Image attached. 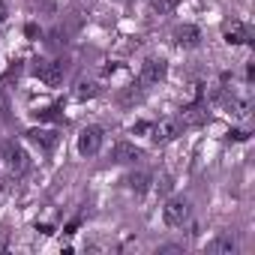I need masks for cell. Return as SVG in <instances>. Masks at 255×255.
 I'll use <instances>...</instances> for the list:
<instances>
[{"label":"cell","mask_w":255,"mask_h":255,"mask_svg":"<svg viewBox=\"0 0 255 255\" xmlns=\"http://www.w3.org/2000/svg\"><path fill=\"white\" fill-rule=\"evenodd\" d=\"M33 72H36V78H42L48 87H57V84L63 81V63H60V60H39V63L33 66Z\"/></svg>","instance_id":"7a4b0ae2"},{"label":"cell","mask_w":255,"mask_h":255,"mask_svg":"<svg viewBox=\"0 0 255 255\" xmlns=\"http://www.w3.org/2000/svg\"><path fill=\"white\" fill-rule=\"evenodd\" d=\"M204 120H207V108L204 105H186L177 123H183V126H201Z\"/></svg>","instance_id":"ba28073f"},{"label":"cell","mask_w":255,"mask_h":255,"mask_svg":"<svg viewBox=\"0 0 255 255\" xmlns=\"http://www.w3.org/2000/svg\"><path fill=\"white\" fill-rule=\"evenodd\" d=\"M3 159H6V168H9L12 174H21V171L27 168V153H24L21 144H15V141H6V144H3Z\"/></svg>","instance_id":"3957f363"},{"label":"cell","mask_w":255,"mask_h":255,"mask_svg":"<svg viewBox=\"0 0 255 255\" xmlns=\"http://www.w3.org/2000/svg\"><path fill=\"white\" fill-rule=\"evenodd\" d=\"M135 159H141V150H138L135 144L120 141V144L114 147V162H135Z\"/></svg>","instance_id":"9c48e42d"},{"label":"cell","mask_w":255,"mask_h":255,"mask_svg":"<svg viewBox=\"0 0 255 255\" xmlns=\"http://www.w3.org/2000/svg\"><path fill=\"white\" fill-rule=\"evenodd\" d=\"M36 144H42V147H54L57 144V132H51V129H30L27 132Z\"/></svg>","instance_id":"8fae6325"},{"label":"cell","mask_w":255,"mask_h":255,"mask_svg":"<svg viewBox=\"0 0 255 255\" xmlns=\"http://www.w3.org/2000/svg\"><path fill=\"white\" fill-rule=\"evenodd\" d=\"M78 99H90V96H96V84H78V93H75Z\"/></svg>","instance_id":"5bb4252c"},{"label":"cell","mask_w":255,"mask_h":255,"mask_svg":"<svg viewBox=\"0 0 255 255\" xmlns=\"http://www.w3.org/2000/svg\"><path fill=\"white\" fill-rule=\"evenodd\" d=\"M144 183H147V174H144V171H138V174L129 177V186H132V189H144Z\"/></svg>","instance_id":"9a60e30c"},{"label":"cell","mask_w":255,"mask_h":255,"mask_svg":"<svg viewBox=\"0 0 255 255\" xmlns=\"http://www.w3.org/2000/svg\"><path fill=\"white\" fill-rule=\"evenodd\" d=\"M174 6H177V0H150V9H153L156 15H168Z\"/></svg>","instance_id":"4fadbf2b"},{"label":"cell","mask_w":255,"mask_h":255,"mask_svg":"<svg viewBox=\"0 0 255 255\" xmlns=\"http://www.w3.org/2000/svg\"><path fill=\"white\" fill-rule=\"evenodd\" d=\"M225 42H228V45H240V42H246V30H243V24H231V27L225 30Z\"/></svg>","instance_id":"7c38bea8"},{"label":"cell","mask_w":255,"mask_h":255,"mask_svg":"<svg viewBox=\"0 0 255 255\" xmlns=\"http://www.w3.org/2000/svg\"><path fill=\"white\" fill-rule=\"evenodd\" d=\"M99 144H102V132L96 129V126L81 129V135H78V153H81V156H93V153L99 150Z\"/></svg>","instance_id":"5b68a950"},{"label":"cell","mask_w":255,"mask_h":255,"mask_svg":"<svg viewBox=\"0 0 255 255\" xmlns=\"http://www.w3.org/2000/svg\"><path fill=\"white\" fill-rule=\"evenodd\" d=\"M234 249H237V240H234L231 234L216 237V240H213V246H210V252H216V255H231Z\"/></svg>","instance_id":"30bf717a"},{"label":"cell","mask_w":255,"mask_h":255,"mask_svg":"<svg viewBox=\"0 0 255 255\" xmlns=\"http://www.w3.org/2000/svg\"><path fill=\"white\" fill-rule=\"evenodd\" d=\"M165 72H168L165 60H162V57H150V60H144V66H141V84H159V81L165 78Z\"/></svg>","instance_id":"277c9868"},{"label":"cell","mask_w":255,"mask_h":255,"mask_svg":"<svg viewBox=\"0 0 255 255\" xmlns=\"http://www.w3.org/2000/svg\"><path fill=\"white\" fill-rule=\"evenodd\" d=\"M231 138H234V141H246V138H249V135H246V132H243V129H234V132H231Z\"/></svg>","instance_id":"ac0fdd59"},{"label":"cell","mask_w":255,"mask_h":255,"mask_svg":"<svg viewBox=\"0 0 255 255\" xmlns=\"http://www.w3.org/2000/svg\"><path fill=\"white\" fill-rule=\"evenodd\" d=\"M12 192V180L9 177H3V180H0V204H3V198Z\"/></svg>","instance_id":"2e32d148"},{"label":"cell","mask_w":255,"mask_h":255,"mask_svg":"<svg viewBox=\"0 0 255 255\" xmlns=\"http://www.w3.org/2000/svg\"><path fill=\"white\" fill-rule=\"evenodd\" d=\"M150 138H153V144H168V141H174L177 138V132H180V123L177 120H162V123H156V126H150Z\"/></svg>","instance_id":"8992f818"},{"label":"cell","mask_w":255,"mask_h":255,"mask_svg":"<svg viewBox=\"0 0 255 255\" xmlns=\"http://www.w3.org/2000/svg\"><path fill=\"white\" fill-rule=\"evenodd\" d=\"M174 42H177L180 48H195V45L201 42V33H198V27L183 24V27H177V30H174Z\"/></svg>","instance_id":"52a82bcc"},{"label":"cell","mask_w":255,"mask_h":255,"mask_svg":"<svg viewBox=\"0 0 255 255\" xmlns=\"http://www.w3.org/2000/svg\"><path fill=\"white\" fill-rule=\"evenodd\" d=\"M0 21H3V9H0Z\"/></svg>","instance_id":"d6986e66"},{"label":"cell","mask_w":255,"mask_h":255,"mask_svg":"<svg viewBox=\"0 0 255 255\" xmlns=\"http://www.w3.org/2000/svg\"><path fill=\"white\" fill-rule=\"evenodd\" d=\"M36 117H39V120H54V117H57V108H48V111H36Z\"/></svg>","instance_id":"e0dca14e"},{"label":"cell","mask_w":255,"mask_h":255,"mask_svg":"<svg viewBox=\"0 0 255 255\" xmlns=\"http://www.w3.org/2000/svg\"><path fill=\"white\" fill-rule=\"evenodd\" d=\"M162 219H165L168 228L183 225V222L189 219V201H186V198H174V201H168V204L162 207Z\"/></svg>","instance_id":"6da1fadb"}]
</instances>
